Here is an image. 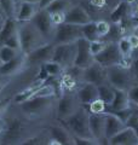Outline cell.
<instances>
[{
  "label": "cell",
  "instance_id": "1",
  "mask_svg": "<svg viewBox=\"0 0 138 145\" xmlns=\"http://www.w3.org/2000/svg\"><path fill=\"white\" fill-rule=\"evenodd\" d=\"M4 119L6 120V129L0 137V145H23L26 140L45 129L40 125L43 121L24 116L13 103Z\"/></svg>",
  "mask_w": 138,
  "mask_h": 145
},
{
  "label": "cell",
  "instance_id": "2",
  "mask_svg": "<svg viewBox=\"0 0 138 145\" xmlns=\"http://www.w3.org/2000/svg\"><path fill=\"white\" fill-rule=\"evenodd\" d=\"M56 96L50 97H33L28 101L21 104H15L17 109L24 116L33 120L43 121L46 117L56 112V104H57Z\"/></svg>",
  "mask_w": 138,
  "mask_h": 145
},
{
  "label": "cell",
  "instance_id": "3",
  "mask_svg": "<svg viewBox=\"0 0 138 145\" xmlns=\"http://www.w3.org/2000/svg\"><path fill=\"white\" fill-rule=\"evenodd\" d=\"M18 36L21 41V51L26 54L47 44L46 39L32 21L18 22Z\"/></svg>",
  "mask_w": 138,
  "mask_h": 145
},
{
  "label": "cell",
  "instance_id": "4",
  "mask_svg": "<svg viewBox=\"0 0 138 145\" xmlns=\"http://www.w3.org/2000/svg\"><path fill=\"white\" fill-rule=\"evenodd\" d=\"M90 111L86 105H81L78 110L63 121L64 126L70 131L74 138L95 139L90 131Z\"/></svg>",
  "mask_w": 138,
  "mask_h": 145
},
{
  "label": "cell",
  "instance_id": "5",
  "mask_svg": "<svg viewBox=\"0 0 138 145\" xmlns=\"http://www.w3.org/2000/svg\"><path fill=\"white\" fill-rule=\"evenodd\" d=\"M108 82L114 88L127 91L136 84L131 68L125 64H115L107 68Z\"/></svg>",
  "mask_w": 138,
  "mask_h": 145
},
{
  "label": "cell",
  "instance_id": "6",
  "mask_svg": "<svg viewBox=\"0 0 138 145\" xmlns=\"http://www.w3.org/2000/svg\"><path fill=\"white\" fill-rule=\"evenodd\" d=\"M81 106L79 99L76 97L75 91H64V92L57 98L56 104V119L59 122L67 120Z\"/></svg>",
  "mask_w": 138,
  "mask_h": 145
},
{
  "label": "cell",
  "instance_id": "7",
  "mask_svg": "<svg viewBox=\"0 0 138 145\" xmlns=\"http://www.w3.org/2000/svg\"><path fill=\"white\" fill-rule=\"evenodd\" d=\"M80 38H82V25L66 23L64 22V23H61L56 27L52 44L61 45V44L76 42Z\"/></svg>",
  "mask_w": 138,
  "mask_h": 145
},
{
  "label": "cell",
  "instance_id": "8",
  "mask_svg": "<svg viewBox=\"0 0 138 145\" xmlns=\"http://www.w3.org/2000/svg\"><path fill=\"white\" fill-rule=\"evenodd\" d=\"M76 50H78L76 42L55 45L52 61L61 64L64 68V70H66L67 68L74 65L75 57H76Z\"/></svg>",
  "mask_w": 138,
  "mask_h": 145
},
{
  "label": "cell",
  "instance_id": "9",
  "mask_svg": "<svg viewBox=\"0 0 138 145\" xmlns=\"http://www.w3.org/2000/svg\"><path fill=\"white\" fill-rule=\"evenodd\" d=\"M95 61L98 62L99 64L108 68L115 64H122L124 57L119 51L116 41H107L105 47L101 51L97 56H95Z\"/></svg>",
  "mask_w": 138,
  "mask_h": 145
},
{
  "label": "cell",
  "instance_id": "10",
  "mask_svg": "<svg viewBox=\"0 0 138 145\" xmlns=\"http://www.w3.org/2000/svg\"><path fill=\"white\" fill-rule=\"evenodd\" d=\"M32 22L36 25V28L43 34V36L46 39V41L52 42L57 25L53 23L51 15L47 12V10H39L38 13L32 20Z\"/></svg>",
  "mask_w": 138,
  "mask_h": 145
},
{
  "label": "cell",
  "instance_id": "11",
  "mask_svg": "<svg viewBox=\"0 0 138 145\" xmlns=\"http://www.w3.org/2000/svg\"><path fill=\"white\" fill-rule=\"evenodd\" d=\"M55 45L52 42H47L44 46L34 50L33 52L27 54V62L30 68H40L46 62L52 61Z\"/></svg>",
  "mask_w": 138,
  "mask_h": 145
},
{
  "label": "cell",
  "instance_id": "12",
  "mask_svg": "<svg viewBox=\"0 0 138 145\" xmlns=\"http://www.w3.org/2000/svg\"><path fill=\"white\" fill-rule=\"evenodd\" d=\"M30 67L27 62V54L20 52L12 61L0 65V74L7 75V76H17L26 72Z\"/></svg>",
  "mask_w": 138,
  "mask_h": 145
},
{
  "label": "cell",
  "instance_id": "13",
  "mask_svg": "<svg viewBox=\"0 0 138 145\" xmlns=\"http://www.w3.org/2000/svg\"><path fill=\"white\" fill-rule=\"evenodd\" d=\"M82 81H84V82L95 84L97 86L108 82L107 68L95 61L91 65H89L84 69V72H82Z\"/></svg>",
  "mask_w": 138,
  "mask_h": 145
},
{
  "label": "cell",
  "instance_id": "14",
  "mask_svg": "<svg viewBox=\"0 0 138 145\" xmlns=\"http://www.w3.org/2000/svg\"><path fill=\"white\" fill-rule=\"evenodd\" d=\"M47 132L50 135L49 144L57 145H72L74 143V135L66 126L63 125H51L49 126Z\"/></svg>",
  "mask_w": 138,
  "mask_h": 145
},
{
  "label": "cell",
  "instance_id": "15",
  "mask_svg": "<svg viewBox=\"0 0 138 145\" xmlns=\"http://www.w3.org/2000/svg\"><path fill=\"white\" fill-rule=\"evenodd\" d=\"M76 46H78V50H76V57H75L74 64L76 67L85 69V68L91 65L95 62V57L92 56V53L90 51V41L82 36V38H80L76 41Z\"/></svg>",
  "mask_w": 138,
  "mask_h": 145
},
{
  "label": "cell",
  "instance_id": "16",
  "mask_svg": "<svg viewBox=\"0 0 138 145\" xmlns=\"http://www.w3.org/2000/svg\"><path fill=\"white\" fill-rule=\"evenodd\" d=\"M91 21H93V20L91 18V15L89 13V11L82 5H80V4L73 5L66 12V17H64V22L66 23H72V24H78V25H84Z\"/></svg>",
  "mask_w": 138,
  "mask_h": 145
},
{
  "label": "cell",
  "instance_id": "17",
  "mask_svg": "<svg viewBox=\"0 0 138 145\" xmlns=\"http://www.w3.org/2000/svg\"><path fill=\"white\" fill-rule=\"evenodd\" d=\"M75 92L81 105H89V104H91L92 102H95L96 99L99 98L97 85L91 84V82H82Z\"/></svg>",
  "mask_w": 138,
  "mask_h": 145
},
{
  "label": "cell",
  "instance_id": "18",
  "mask_svg": "<svg viewBox=\"0 0 138 145\" xmlns=\"http://www.w3.org/2000/svg\"><path fill=\"white\" fill-rule=\"evenodd\" d=\"M108 143L113 145H138V133L135 128L125 126V128L110 138Z\"/></svg>",
  "mask_w": 138,
  "mask_h": 145
},
{
  "label": "cell",
  "instance_id": "19",
  "mask_svg": "<svg viewBox=\"0 0 138 145\" xmlns=\"http://www.w3.org/2000/svg\"><path fill=\"white\" fill-rule=\"evenodd\" d=\"M126 123L118 115L113 112H105V123H104V137L107 142L118 134L121 129L125 128Z\"/></svg>",
  "mask_w": 138,
  "mask_h": 145
},
{
  "label": "cell",
  "instance_id": "20",
  "mask_svg": "<svg viewBox=\"0 0 138 145\" xmlns=\"http://www.w3.org/2000/svg\"><path fill=\"white\" fill-rule=\"evenodd\" d=\"M90 131L92 137L97 143H102L107 140L104 137V123H105V114H91L90 112Z\"/></svg>",
  "mask_w": 138,
  "mask_h": 145
},
{
  "label": "cell",
  "instance_id": "21",
  "mask_svg": "<svg viewBox=\"0 0 138 145\" xmlns=\"http://www.w3.org/2000/svg\"><path fill=\"white\" fill-rule=\"evenodd\" d=\"M131 106V101L128 98L127 91L118 89L115 88V96L113 102L107 105V112H114V111H120Z\"/></svg>",
  "mask_w": 138,
  "mask_h": 145
},
{
  "label": "cell",
  "instance_id": "22",
  "mask_svg": "<svg viewBox=\"0 0 138 145\" xmlns=\"http://www.w3.org/2000/svg\"><path fill=\"white\" fill-rule=\"evenodd\" d=\"M39 11L38 4L28 3V1H22L18 6L17 12V21L18 22H28L34 18V16Z\"/></svg>",
  "mask_w": 138,
  "mask_h": 145
},
{
  "label": "cell",
  "instance_id": "23",
  "mask_svg": "<svg viewBox=\"0 0 138 145\" xmlns=\"http://www.w3.org/2000/svg\"><path fill=\"white\" fill-rule=\"evenodd\" d=\"M128 12H130V4H128L126 0L122 1L120 5H118L114 8L113 11H110V21L113 22L114 24H120L121 22H124V20L126 18V16H128Z\"/></svg>",
  "mask_w": 138,
  "mask_h": 145
},
{
  "label": "cell",
  "instance_id": "24",
  "mask_svg": "<svg viewBox=\"0 0 138 145\" xmlns=\"http://www.w3.org/2000/svg\"><path fill=\"white\" fill-rule=\"evenodd\" d=\"M98 97L101 101H103L107 105H109L113 102L115 96V88L109 82H105L102 85H98Z\"/></svg>",
  "mask_w": 138,
  "mask_h": 145
},
{
  "label": "cell",
  "instance_id": "25",
  "mask_svg": "<svg viewBox=\"0 0 138 145\" xmlns=\"http://www.w3.org/2000/svg\"><path fill=\"white\" fill-rule=\"evenodd\" d=\"M17 30H18L17 20H10V18H7L5 22V25H4V28L0 31V45H3V42L5 41L9 36L17 33Z\"/></svg>",
  "mask_w": 138,
  "mask_h": 145
},
{
  "label": "cell",
  "instance_id": "26",
  "mask_svg": "<svg viewBox=\"0 0 138 145\" xmlns=\"http://www.w3.org/2000/svg\"><path fill=\"white\" fill-rule=\"evenodd\" d=\"M3 11L5 13L6 18L10 20H17V12H18V5L15 0H0Z\"/></svg>",
  "mask_w": 138,
  "mask_h": 145
},
{
  "label": "cell",
  "instance_id": "27",
  "mask_svg": "<svg viewBox=\"0 0 138 145\" xmlns=\"http://www.w3.org/2000/svg\"><path fill=\"white\" fill-rule=\"evenodd\" d=\"M74 4L70 0H55L53 3L50 4V6L45 10H47L49 13H55V12H63L66 13L69 8H70Z\"/></svg>",
  "mask_w": 138,
  "mask_h": 145
},
{
  "label": "cell",
  "instance_id": "28",
  "mask_svg": "<svg viewBox=\"0 0 138 145\" xmlns=\"http://www.w3.org/2000/svg\"><path fill=\"white\" fill-rule=\"evenodd\" d=\"M116 44H118L119 51H120V53L122 54L124 59L130 58L133 54V52H135V50H133L132 45H131V42H130V40H128L127 36H121V38L116 41Z\"/></svg>",
  "mask_w": 138,
  "mask_h": 145
},
{
  "label": "cell",
  "instance_id": "29",
  "mask_svg": "<svg viewBox=\"0 0 138 145\" xmlns=\"http://www.w3.org/2000/svg\"><path fill=\"white\" fill-rule=\"evenodd\" d=\"M82 36L89 41H95V40L99 39L97 28H96V21H91L82 25Z\"/></svg>",
  "mask_w": 138,
  "mask_h": 145
},
{
  "label": "cell",
  "instance_id": "30",
  "mask_svg": "<svg viewBox=\"0 0 138 145\" xmlns=\"http://www.w3.org/2000/svg\"><path fill=\"white\" fill-rule=\"evenodd\" d=\"M43 65L45 68V70L47 71L50 78H61V76L63 75V72H64V68L61 64H58L57 62L49 61Z\"/></svg>",
  "mask_w": 138,
  "mask_h": 145
},
{
  "label": "cell",
  "instance_id": "31",
  "mask_svg": "<svg viewBox=\"0 0 138 145\" xmlns=\"http://www.w3.org/2000/svg\"><path fill=\"white\" fill-rule=\"evenodd\" d=\"M18 53L20 51H16L15 48L9 47L6 45H0V64H5V63L12 61Z\"/></svg>",
  "mask_w": 138,
  "mask_h": 145
},
{
  "label": "cell",
  "instance_id": "32",
  "mask_svg": "<svg viewBox=\"0 0 138 145\" xmlns=\"http://www.w3.org/2000/svg\"><path fill=\"white\" fill-rule=\"evenodd\" d=\"M89 111L91 114H105L107 112V104L101 99H96L95 102H92L89 105H86Z\"/></svg>",
  "mask_w": 138,
  "mask_h": 145
},
{
  "label": "cell",
  "instance_id": "33",
  "mask_svg": "<svg viewBox=\"0 0 138 145\" xmlns=\"http://www.w3.org/2000/svg\"><path fill=\"white\" fill-rule=\"evenodd\" d=\"M110 23L104 20H99V21H96V28H97V33L99 39H104L105 36L109 34L110 31Z\"/></svg>",
  "mask_w": 138,
  "mask_h": 145
},
{
  "label": "cell",
  "instance_id": "34",
  "mask_svg": "<svg viewBox=\"0 0 138 145\" xmlns=\"http://www.w3.org/2000/svg\"><path fill=\"white\" fill-rule=\"evenodd\" d=\"M3 45H6V46L12 47V48H15L16 51L21 52V41H20V36H18V30H17V33L9 36L5 41L3 42Z\"/></svg>",
  "mask_w": 138,
  "mask_h": 145
},
{
  "label": "cell",
  "instance_id": "35",
  "mask_svg": "<svg viewBox=\"0 0 138 145\" xmlns=\"http://www.w3.org/2000/svg\"><path fill=\"white\" fill-rule=\"evenodd\" d=\"M107 45V41L103 39H98V40H95V41H90V51L92 53V56H97V54L102 51V50Z\"/></svg>",
  "mask_w": 138,
  "mask_h": 145
},
{
  "label": "cell",
  "instance_id": "36",
  "mask_svg": "<svg viewBox=\"0 0 138 145\" xmlns=\"http://www.w3.org/2000/svg\"><path fill=\"white\" fill-rule=\"evenodd\" d=\"M127 94L130 98L131 103H133L135 105L138 106V84H135L127 89Z\"/></svg>",
  "mask_w": 138,
  "mask_h": 145
},
{
  "label": "cell",
  "instance_id": "37",
  "mask_svg": "<svg viewBox=\"0 0 138 145\" xmlns=\"http://www.w3.org/2000/svg\"><path fill=\"white\" fill-rule=\"evenodd\" d=\"M12 104V98H4L0 99V117H4L6 115Z\"/></svg>",
  "mask_w": 138,
  "mask_h": 145
},
{
  "label": "cell",
  "instance_id": "38",
  "mask_svg": "<svg viewBox=\"0 0 138 145\" xmlns=\"http://www.w3.org/2000/svg\"><path fill=\"white\" fill-rule=\"evenodd\" d=\"M130 68H131V71L133 74V78H135L136 84H138V53L135 56V58L132 59L131 64H130Z\"/></svg>",
  "mask_w": 138,
  "mask_h": 145
},
{
  "label": "cell",
  "instance_id": "39",
  "mask_svg": "<svg viewBox=\"0 0 138 145\" xmlns=\"http://www.w3.org/2000/svg\"><path fill=\"white\" fill-rule=\"evenodd\" d=\"M51 15V18L53 21V23L58 25L61 23H64V17H66V13L63 12H55V13H50Z\"/></svg>",
  "mask_w": 138,
  "mask_h": 145
},
{
  "label": "cell",
  "instance_id": "40",
  "mask_svg": "<svg viewBox=\"0 0 138 145\" xmlns=\"http://www.w3.org/2000/svg\"><path fill=\"white\" fill-rule=\"evenodd\" d=\"M122 1H125V0H104V5H105V8L110 12V11H113L118 5H120Z\"/></svg>",
  "mask_w": 138,
  "mask_h": 145
},
{
  "label": "cell",
  "instance_id": "41",
  "mask_svg": "<svg viewBox=\"0 0 138 145\" xmlns=\"http://www.w3.org/2000/svg\"><path fill=\"white\" fill-rule=\"evenodd\" d=\"M127 38H128V40H130L133 50L137 51V50H138V34L137 33H132L131 35H128Z\"/></svg>",
  "mask_w": 138,
  "mask_h": 145
},
{
  "label": "cell",
  "instance_id": "42",
  "mask_svg": "<svg viewBox=\"0 0 138 145\" xmlns=\"http://www.w3.org/2000/svg\"><path fill=\"white\" fill-rule=\"evenodd\" d=\"M55 0H40L39 1V10H45V8H47L50 6V4L53 3Z\"/></svg>",
  "mask_w": 138,
  "mask_h": 145
},
{
  "label": "cell",
  "instance_id": "43",
  "mask_svg": "<svg viewBox=\"0 0 138 145\" xmlns=\"http://www.w3.org/2000/svg\"><path fill=\"white\" fill-rule=\"evenodd\" d=\"M5 129H6V120L4 117H0V137L5 132Z\"/></svg>",
  "mask_w": 138,
  "mask_h": 145
},
{
  "label": "cell",
  "instance_id": "44",
  "mask_svg": "<svg viewBox=\"0 0 138 145\" xmlns=\"http://www.w3.org/2000/svg\"><path fill=\"white\" fill-rule=\"evenodd\" d=\"M6 16H4L0 13V31H1V29L4 28V25H5V22H6Z\"/></svg>",
  "mask_w": 138,
  "mask_h": 145
},
{
  "label": "cell",
  "instance_id": "45",
  "mask_svg": "<svg viewBox=\"0 0 138 145\" xmlns=\"http://www.w3.org/2000/svg\"><path fill=\"white\" fill-rule=\"evenodd\" d=\"M70 1L74 4V5H75V4H80V5H81V4H84L86 0H70Z\"/></svg>",
  "mask_w": 138,
  "mask_h": 145
},
{
  "label": "cell",
  "instance_id": "46",
  "mask_svg": "<svg viewBox=\"0 0 138 145\" xmlns=\"http://www.w3.org/2000/svg\"><path fill=\"white\" fill-rule=\"evenodd\" d=\"M23 1H28V3H33V4H39L40 0H23Z\"/></svg>",
  "mask_w": 138,
  "mask_h": 145
},
{
  "label": "cell",
  "instance_id": "47",
  "mask_svg": "<svg viewBox=\"0 0 138 145\" xmlns=\"http://www.w3.org/2000/svg\"><path fill=\"white\" fill-rule=\"evenodd\" d=\"M0 13H1V15H4V16H5V13H4V11H3V7H1V4H0Z\"/></svg>",
  "mask_w": 138,
  "mask_h": 145
},
{
  "label": "cell",
  "instance_id": "48",
  "mask_svg": "<svg viewBox=\"0 0 138 145\" xmlns=\"http://www.w3.org/2000/svg\"><path fill=\"white\" fill-rule=\"evenodd\" d=\"M15 1H16V4H17V5L20 6V4H21V3L23 1V0H15Z\"/></svg>",
  "mask_w": 138,
  "mask_h": 145
},
{
  "label": "cell",
  "instance_id": "49",
  "mask_svg": "<svg viewBox=\"0 0 138 145\" xmlns=\"http://www.w3.org/2000/svg\"><path fill=\"white\" fill-rule=\"evenodd\" d=\"M135 33H137V34H138V29H136V31H135ZM137 51H138V50H137Z\"/></svg>",
  "mask_w": 138,
  "mask_h": 145
},
{
  "label": "cell",
  "instance_id": "50",
  "mask_svg": "<svg viewBox=\"0 0 138 145\" xmlns=\"http://www.w3.org/2000/svg\"><path fill=\"white\" fill-rule=\"evenodd\" d=\"M0 65H1V64H0Z\"/></svg>",
  "mask_w": 138,
  "mask_h": 145
}]
</instances>
